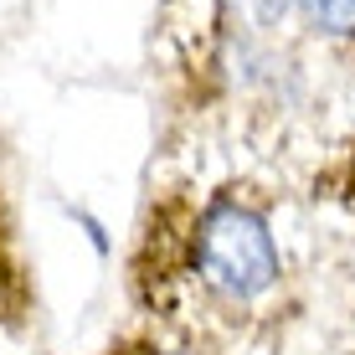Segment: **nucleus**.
<instances>
[{
	"label": "nucleus",
	"instance_id": "nucleus-1",
	"mask_svg": "<svg viewBox=\"0 0 355 355\" xmlns=\"http://www.w3.org/2000/svg\"><path fill=\"white\" fill-rule=\"evenodd\" d=\"M196 268L201 284L232 304H252L278 284V242L263 211L242 196H222L196 222Z\"/></svg>",
	"mask_w": 355,
	"mask_h": 355
},
{
	"label": "nucleus",
	"instance_id": "nucleus-2",
	"mask_svg": "<svg viewBox=\"0 0 355 355\" xmlns=\"http://www.w3.org/2000/svg\"><path fill=\"white\" fill-rule=\"evenodd\" d=\"M293 16L324 42H355V0H293Z\"/></svg>",
	"mask_w": 355,
	"mask_h": 355
}]
</instances>
